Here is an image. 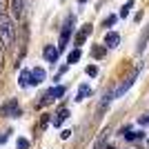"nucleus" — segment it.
Returning a JSON list of instances; mask_svg holds the SVG:
<instances>
[{"mask_svg":"<svg viewBox=\"0 0 149 149\" xmlns=\"http://www.w3.org/2000/svg\"><path fill=\"white\" fill-rule=\"evenodd\" d=\"M13 38H16V27H13V20L5 13H0V45L2 47H11Z\"/></svg>","mask_w":149,"mask_h":149,"instance_id":"1","label":"nucleus"},{"mask_svg":"<svg viewBox=\"0 0 149 149\" xmlns=\"http://www.w3.org/2000/svg\"><path fill=\"white\" fill-rule=\"evenodd\" d=\"M71 31H74V16H67L65 20V25H62V31H60V42H58V49H65L69 42V38H71Z\"/></svg>","mask_w":149,"mask_h":149,"instance_id":"2","label":"nucleus"},{"mask_svg":"<svg viewBox=\"0 0 149 149\" xmlns=\"http://www.w3.org/2000/svg\"><path fill=\"white\" fill-rule=\"evenodd\" d=\"M0 113H2V116H7V118H18V116H20V105H18V100H16V98L7 100L5 105L0 107Z\"/></svg>","mask_w":149,"mask_h":149,"instance_id":"3","label":"nucleus"},{"mask_svg":"<svg viewBox=\"0 0 149 149\" xmlns=\"http://www.w3.org/2000/svg\"><path fill=\"white\" fill-rule=\"evenodd\" d=\"M65 91H67V89L62 87V85H60V87H51L49 91H47V93L42 96V100L38 102V107H45V105H49L51 100H56V98H60V96H65Z\"/></svg>","mask_w":149,"mask_h":149,"instance_id":"4","label":"nucleus"},{"mask_svg":"<svg viewBox=\"0 0 149 149\" xmlns=\"http://www.w3.org/2000/svg\"><path fill=\"white\" fill-rule=\"evenodd\" d=\"M138 76H140V69H138L136 74H131V76H129V78H127V80H125V82H123V85H120V87H118V89H116V91H111V93H113V98H120V96H125V93L129 91V87H131V85H134V80H136Z\"/></svg>","mask_w":149,"mask_h":149,"instance_id":"5","label":"nucleus"},{"mask_svg":"<svg viewBox=\"0 0 149 149\" xmlns=\"http://www.w3.org/2000/svg\"><path fill=\"white\" fill-rule=\"evenodd\" d=\"M11 16L16 20H22V16H25V0H11Z\"/></svg>","mask_w":149,"mask_h":149,"instance_id":"6","label":"nucleus"},{"mask_svg":"<svg viewBox=\"0 0 149 149\" xmlns=\"http://www.w3.org/2000/svg\"><path fill=\"white\" fill-rule=\"evenodd\" d=\"M42 56H45V60H47V62H56L58 56H60V49H58V47H54V45H47V47H45V51H42Z\"/></svg>","mask_w":149,"mask_h":149,"instance_id":"7","label":"nucleus"},{"mask_svg":"<svg viewBox=\"0 0 149 149\" xmlns=\"http://www.w3.org/2000/svg\"><path fill=\"white\" fill-rule=\"evenodd\" d=\"M45 78H47V74H45L42 67H33L31 69V87H33V85H40Z\"/></svg>","mask_w":149,"mask_h":149,"instance_id":"8","label":"nucleus"},{"mask_svg":"<svg viewBox=\"0 0 149 149\" xmlns=\"http://www.w3.org/2000/svg\"><path fill=\"white\" fill-rule=\"evenodd\" d=\"M118 42H120V36L116 33V31H111V33H107V36H105V47H107V49L118 47Z\"/></svg>","mask_w":149,"mask_h":149,"instance_id":"9","label":"nucleus"},{"mask_svg":"<svg viewBox=\"0 0 149 149\" xmlns=\"http://www.w3.org/2000/svg\"><path fill=\"white\" fill-rule=\"evenodd\" d=\"M91 29H93L91 25H85V27H82V29L76 33V45H82V42H85V40L89 38V33H91Z\"/></svg>","mask_w":149,"mask_h":149,"instance_id":"10","label":"nucleus"},{"mask_svg":"<svg viewBox=\"0 0 149 149\" xmlns=\"http://www.w3.org/2000/svg\"><path fill=\"white\" fill-rule=\"evenodd\" d=\"M18 85L20 87H31V69H22V71H20Z\"/></svg>","mask_w":149,"mask_h":149,"instance_id":"11","label":"nucleus"},{"mask_svg":"<svg viewBox=\"0 0 149 149\" xmlns=\"http://www.w3.org/2000/svg\"><path fill=\"white\" fill-rule=\"evenodd\" d=\"M67 118H69V109H60V111H58L56 116L51 118V125H54V127H60V125L65 123Z\"/></svg>","mask_w":149,"mask_h":149,"instance_id":"12","label":"nucleus"},{"mask_svg":"<svg viewBox=\"0 0 149 149\" xmlns=\"http://www.w3.org/2000/svg\"><path fill=\"white\" fill-rule=\"evenodd\" d=\"M89 93H91V87H89V85H80V89H78V93H76V100L80 102V100L87 98Z\"/></svg>","mask_w":149,"mask_h":149,"instance_id":"13","label":"nucleus"},{"mask_svg":"<svg viewBox=\"0 0 149 149\" xmlns=\"http://www.w3.org/2000/svg\"><path fill=\"white\" fill-rule=\"evenodd\" d=\"M80 56H82V54H80V49L76 47V49H74V51H71V54L67 56V62H69V65H76V62L80 60Z\"/></svg>","mask_w":149,"mask_h":149,"instance_id":"14","label":"nucleus"},{"mask_svg":"<svg viewBox=\"0 0 149 149\" xmlns=\"http://www.w3.org/2000/svg\"><path fill=\"white\" fill-rule=\"evenodd\" d=\"M91 56H93V58H98V60H100V58H105V47L96 45V47L91 49Z\"/></svg>","mask_w":149,"mask_h":149,"instance_id":"15","label":"nucleus"},{"mask_svg":"<svg viewBox=\"0 0 149 149\" xmlns=\"http://www.w3.org/2000/svg\"><path fill=\"white\" fill-rule=\"evenodd\" d=\"M140 136H143L140 131H129V129H125V138H127V140H138Z\"/></svg>","mask_w":149,"mask_h":149,"instance_id":"16","label":"nucleus"},{"mask_svg":"<svg viewBox=\"0 0 149 149\" xmlns=\"http://www.w3.org/2000/svg\"><path fill=\"white\" fill-rule=\"evenodd\" d=\"M131 7H134V0H129V2H125V7L120 9V16H123V18H125V16H129Z\"/></svg>","mask_w":149,"mask_h":149,"instance_id":"17","label":"nucleus"},{"mask_svg":"<svg viewBox=\"0 0 149 149\" xmlns=\"http://www.w3.org/2000/svg\"><path fill=\"white\" fill-rule=\"evenodd\" d=\"M16 149H29V140H27V138H18Z\"/></svg>","mask_w":149,"mask_h":149,"instance_id":"18","label":"nucleus"},{"mask_svg":"<svg viewBox=\"0 0 149 149\" xmlns=\"http://www.w3.org/2000/svg\"><path fill=\"white\" fill-rule=\"evenodd\" d=\"M113 25H116V16H109V18H105V22H102L105 29H109V27H113Z\"/></svg>","mask_w":149,"mask_h":149,"instance_id":"19","label":"nucleus"},{"mask_svg":"<svg viewBox=\"0 0 149 149\" xmlns=\"http://www.w3.org/2000/svg\"><path fill=\"white\" fill-rule=\"evenodd\" d=\"M87 76H91V78H93V76H98V67H96V65H89V67H87Z\"/></svg>","mask_w":149,"mask_h":149,"instance_id":"20","label":"nucleus"},{"mask_svg":"<svg viewBox=\"0 0 149 149\" xmlns=\"http://www.w3.org/2000/svg\"><path fill=\"white\" fill-rule=\"evenodd\" d=\"M9 134H11V131H5V134L0 136V145H2V143H7V138H9Z\"/></svg>","mask_w":149,"mask_h":149,"instance_id":"21","label":"nucleus"},{"mask_svg":"<svg viewBox=\"0 0 149 149\" xmlns=\"http://www.w3.org/2000/svg\"><path fill=\"white\" fill-rule=\"evenodd\" d=\"M138 123H140V125H149V116H143V118L138 120Z\"/></svg>","mask_w":149,"mask_h":149,"instance_id":"22","label":"nucleus"},{"mask_svg":"<svg viewBox=\"0 0 149 149\" xmlns=\"http://www.w3.org/2000/svg\"><path fill=\"white\" fill-rule=\"evenodd\" d=\"M60 136H62V138H65V140H67V138H69V136H71V131H69V129H65V131H62V134H60Z\"/></svg>","mask_w":149,"mask_h":149,"instance_id":"23","label":"nucleus"},{"mask_svg":"<svg viewBox=\"0 0 149 149\" xmlns=\"http://www.w3.org/2000/svg\"><path fill=\"white\" fill-rule=\"evenodd\" d=\"M2 9H5V0H0V13H2Z\"/></svg>","mask_w":149,"mask_h":149,"instance_id":"24","label":"nucleus"},{"mask_svg":"<svg viewBox=\"0 0 149 149\" xmlns=\"http://www.w3.org/2000/svg\"><path fill=\"white\" fill-rule=\"evenodd\" d=\"M0 71H2V49H0Z\"/></svg>","mask_w":149,"mask_h":149,"instance_id":"25","label":"nucleus"},{"mask_svg":"<svg viewBox=\"0 0 149 149\" xmlns=\"http://www.w3.org/2000/svg\"><path fill=\"white\" fill-rule=\"evenodd\" d=\"M80 2H85V0H80Z\"/></svg>","mask_w":149,"mask_h":149,"instance_id":"26","label":"nucleus"}]
</instances>
